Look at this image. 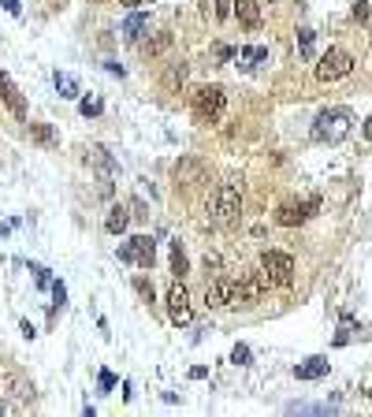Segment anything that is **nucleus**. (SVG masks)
Listing matches in <instances>:
<instances>
[{
    "instance_id": "nucleus-1",
    "label": "nucleus",
    "mask_w": 372,
    "mask_h": 417,
    "mask_svg": "<svg viewBox=\"0 0 372 417\" xmlns=\"http://www.w3.org/2000/svg\"><path fill=\"white\" fill-rule=\"evenodd\" d=\"M350 131H354V112L343 109V104H335V109H324V112L313 120V138H316V142H327V145L343 142Z\"/></svg>"
},
{
    "instance_id": "nucleus-2",
    "label": "nucleus",
    "mask_w": 372,
    "mask_h": 417,
    "mask_svg": "<svg viewBox=\"0 0 372 417\" xmlns=\"http://www.w3.org/2000/svg\"><path fill=\"white\" fill-rule=\"evenodd\" d=\"M224 109H227L224 86H198V90H194L190 112H194V120H198V123H216L224 116Z\"/></svg>"
},
{
    "instance_id": "nucleus-3",
    "label": "nucleus",
    "mask_w": 372,
    "mask_h": 417,
    "mask_svg": "<svg viewBox=\"0 0 372 417\" xmlns=\"http://www.w3.org/2000/svg\"><path fill=\"white\" fill-rule=\"evenodd\" d=\"M238 212H242V194H238L235 183H224L209 201V220L216 223V228H227V223L238 220Z\"/></svg>"
},
{
    "instance_id": "nucleus-4",
    "label": "nucleus",
    "mask_w": 372,
    "mask_h": 417,
    "mask_svg": "<svg viewBox=\"0 0 372 417\" xmlns=\"http://www.w3.org/2000/svg\"><path fill=\"white\" fill-rule=\"evenodd\" d=\"M205 306L220 309V306H246V294H242V280H231V276H220L205 287Z\"/></svg>"
},
{
    "instance_id": "nucleus-5",
    "label": "nucleus",
    "mask_w": 372,
    "mask_h": 417,
    "mask_svg": "<svg viewBox=\"0 0 372 417\" xmlns=\"http://www.w3.org/2000/svg\"><path fill=\"white\" fill-rule=\"evenodd\" d=\"M261 272H265L268 283L290 287L294 283V258L290 253H279V250H265L261 253Z\"/></svg>"
},
{
    "instance_id": "nucleus-6",
    "label": "nucleus",
    "mask_w": 372,
    "mask_h": 417,
    "mask_svg": "<svg viewBox=\"0 0 372 417\" xmlns=\"http://www.w3.org/2000/svg\"><path fill=\"white\" fill-rule=\"evenodd\" d=\"M354 56H350L346 49H327L324 56H320V63H316V79L320 82H339V79H346L350 71H354Z\"/></svg>"
},
{
    "instance_id": "nucleus-7",
    "label": "nucleus",
    "mask_w": 372,
    "mask_h": 417,
    "mask_svg": "<svg viewBox=\"0 0 372 417\" xmlns=\"http://www.w3.org/2000/svg\"><path fill=\"white\" fill-rule=\"evenodd\" d=\"M119 261L138 265V269H153V261H157V242H153L149 235H134L130 242L119 246Z\"/></svg>"
},
{
    "instance_id": "nucleus-8",
    "label": "nucleus",
    "mask_w": 372,
    "mask_h": 417,
    "mask_svg": "<svg viewBox=\"0 0 372 417\" xmlns=\"http://www.w3.org/2000/svg\"><path fill=\"white\" fill-rule=\"evenodd\" d=\"M316 205H320L316 198H309V201H283V205L276 209V223H279V228H298V223H305L316 212Z\"/></svg>"
},
{
    "instance_id": "nucleus-9",
    "label": "nucleus",
    "mask_w": 372,
    "mask_h": 417,
    "mask_svg": "<svg viewBox=\"0 0 372 417\" xmlns=\"http://www.w3.org/2000/svg\"><path fill=\"white\" fill-rule=\"evenodd\" d=\"M168 317L175 320L179 328H186L194 320V306H190V294H186V287L175 280L171 291H168Z\"/></svg>"
},
{
    "instance_id": "nucleus-10",
    "label": "nucleus",
    "mask_w": 372,
    "mask_h": 417,
    "mask_svg": "<svg viewBox=\"0 0 372 417\" xmlns=\"http://www.w3.org/2000/svg\"><path fill=\"white\" fill-rule=\"evenodd\" d=\"M0 101L12 109V116L26 120V101H23V93H19V86L12 82V74H8V71H0Z\"/></svg>"
},
{
    "instance_id": "nucleus-11",
    "label": "nucleus",
    "mask_w": 372,
    "mask_h": 417,
    "mask_svg": "<svg viewBox=\"0 0 372 417\" xmlns=\"http://www.w3.org/2000/svg\"><path fill=\"white\" fill-rule=\"evenodd\" d=\"M86 153H90L86 160H90L97 172H101V179H104V194H108V190H112V175H116V160L108 157V149H104V145H90Z\"/></svg>"
},
{
    "instance_id": "nucleus-12",
    "label": "nucleus",
    "mask_w": 372,
    "mask_h": 417,
    "mask_svg": "<svg viewBox=\"0 0 372 417\" xmlns=\"http://www.w3.org/2000/svg\"><path fill=\"white\" fill-rule=\"evenodd\" d=\"M231 15H238V23H242L246 30L261 26V4L257 0H231Z\"/></svg>"
},
{
    "instance_id": "nucleus-13",
    "label": "nucleus",
    "mask_w": 372,
    "mask_h": 417,
    "mask_svg": "<svg viewBox=\"0 0 372 417\" xmlns=\"http://www.w3.org/2000/svg\"><path fill=\"white\" fill-rule=\"evenodd\" d=\"M149 30V15L146 12H130L123 19V26H119V34H123L127 41H141V34Z\"/></svg>"
},
{
    "instance_id": "nucleus-14",
    "label": "nucleus",
    "mask_w": 372,
    "mask_h": 417,
    "mask_svg": "<svg viewBox=\"0 0 372 417\" xmlns=\"http://www.w3.org/2000/svg\"><path fill=\"white\" fill-rule=\"evenodd\" d=\"M52 86H56V93H60L63 101H75V97H79V93H82L79 79H75L71 71H56V74H52Z\"/></svg>"
},
{
    "instance_id": "nucleus-15",
    "label": "nucleus",
    "mask_w": 372,
    "mask_h": 417,
    "mask_svg": "<svg viewBox=\"0 0 372 417\" xmlns=\"http://www.w3.org/2000/svg\"><path fill=\"white\" fill-rule=\"evenodd\" d=\"M294 377H298V380H320V377H327V358H309V361H302V365H294Z\"/></svg>"
},
{
    "instance_id": "nucleus-16",
    "label": "nucleus",
    "mask_w": 372,
    "mask_h": 417,
    "mask_svg": "<svg viewBox=\"0 0 372 417\" xmlns=\"http://www.w3.org/2000/svg\"><path fill=\"white\" fill-rule=\"evenodd\" d=\"M339 406L332 402H290L287 406V414H335Z\"/></svg>"
},
{
    "instance_id": "nucleus-17",
    "label": "nucleus",
    "mask_w": 372,
    "mask_h": 417,
    "mask_svg": "<svg viewBox=\"0 0 372 417\" xmlns=\"http://www.w3.org/2000/svg\"><path fill=\"white\" fill-rule=\"evenodd\" d=\"M186 269H190V261H186V250H183V242H171V272H175V280H183Z\"/></svg>"
},
{
    "instance_id": "nucleus-18",
    "label": "nucleus",
    "mask_w": 372,
    "mask_h": 417,
    "mask_svg": "<svg viewBox=\"0 0 372 417\" xmlns=\"http://www.w3.org/2000/svg\"><path fill=\"white\" fill-rule=\"evenodd\" d=\"M354 331H357V320L343 313V320H339V336H335V347H346L350 339H354Z\"/></svg>"
},
{
    "instance_id": "nucleus-19",
    "label": "nucleus",
    "mask_w": 372,
    "mask_h": 417,
    "mask_svg": "<svg viewBox=\"0 0 372 417\" xmlns=\"http://www.w3.org/2000/svg\"><path fill=\"white\" fill-rule=\"evenodd\" d=\"M127 220H130V217H127V209H123V205H116V209H112V217H108V223H104L108 235H123V231H127Z\"/></svg>"
},
{
    "instance_id": "nucleus-20",
    "label": "nucleus",
    "mask_w": 372,
    "mask_h": 417,
    "mask_svg": "<svg viewBox=\"0 0 372 417\" xmlns=\"http://www.w3.org/2000/svg\"><path fill=\"white\" fill-rule=\"evenodd\" d=\"M238 56L246 60V63H242L246 71H254L257 63H265V60H268V49H261V45H254V49H242V52H238Z\"/></svg>"
},
{
    "instance_id": "nucleus-21",
    "label": "nucleus",
    "mask_w": 372,
    "mask_h": 417,
    "mask_svg": "<svg viewBox=\"0 0 372 417\" xmlns=\"http://www.w3.org/2000/svg\"><path fill=\"white\" fill-rule=\"evenodd\" d=\"M313 45H316V34H313L309 26H302L298 30V52H302L305 60H313Z\"/></svg>"
},
{
    "instance_id": "nucleus-22",
    "label": "nucleus",
    "mask_w": 372,
    "mask_h": 417,
    "mask_svg": "<svg viewBox=\"0 0 372 417\" xmlns=\"http://www.w3.org/2000/svg\"><path fill=\"white\" fill-rule=\"evenodd\" d=\"M79 112L86 116V120H90V116H101V112H104V101H101V97H82V101H79Z\"/></svg>"
},
{
    "instance_id": "nucleus-23",
    "label": "nucleus",
    "mask_w": 372,
    "mask_h": 417,
    "mask_svg": "<svg viewBox=\"0 0 372 417\" xmlns=\"http://www.w3.org/2000/svg\"><path fill=\"white\" fill-rule=\"evenodd\" d=\"M52 298H56V302H52V317H56L63 309V302H68V287H63L60 280H52Z\"/></svg>"
},
{
    "instance_id": "nucleus-24",
    "label": "nucleus",
    "mask_w": 372,
    "mask_h": 417,
    "mask_svg": "<svg viewBox=\"0 0 372 417\" xmlns=\"http://www.w3.org/2000/svg\"><path fill=\"white\" fill-rule=\"evenodd\" d=\"M183 79H186V68H183V63H175V68L168 71V79H164V86L175 90V86H183Z\"/></svg>"
},
{
    "instance_id": "nucleus-25",
    "label": "nucleus",
    "mask_w": 372,
    "mask_h": 417,
    "mask_svg": "<svg viewBox=\"0 0 372 417\" xmlns=\"http://www.w3.org/2000/svg\"><path fill=\"white\" fill-rule=\"evenodd\" d=\"M30 272H34V283L38 287H52V276H49L45 265H30Z\"/></svg>"
},
{
    "instance_id": "nucleus-26",
    "label": "nucleus",
    "mask_w": 372,
    "mask_h": 417,
    "mask_svg": "<svg viewBox=\"0 0 372 417\" xmlns=\"http://www.w3.org/2000/svg\"><path fill=\"white\" fill-rule=\"evenodd\" d=\"M212 15L220 19V23H224V19H231V0H212Z\"/></svg>"
},
{
    "instance_id": "nucleus-27",
    "label": "nucleus",
    "mask_w": 372,
    "mask_h": 417,
    "mask_svg": "<svg viewBox=\"0 0 372 417\" xmlns=\"http://www.w3.org/2000/svg\"><path fill=\"white\" fill-rule=\"evenodd\" d=\"M249 358H254V354H249L246 343H238V347L231 350V361H235V365H249Z\"/></svg>"
},
{
    "instance_id": "nucleus-28",
    "label": "nucleus",
    "mask_w": 372,
    "mask_h": 417,
    "mask_svg": "<svg viewBox=\"0 0 372 417\" xmlns=\"http://www.w3.org/2000/svg\"><path fill=\"white\" fill-rule=\"evenodd\" d=\"M97 388H101V391H112V388H116V372H112V369H101V377H97Z\"/></svg>"
},
{
    "instance_id": "nucleus-29",
    "label": "nucleus",
    "mask_w": 372,
    "mask_h": 417,
    "mask_svg": "<svg viewBox=\"0 0 372 417\" xmlns=\"http://www.w3.org/2000/svg\"><path fill=\"white\" fill-rule=\"evenodd\" d=\"M354 15H357L361 26H369V0H357V4H354Z\"/></svg>"
},
{
    "instance_id": "nucleus-30",
    "label": "nucleus",
    "mask_w": 372,
    "mask_h": 417,
    "mask_svg": "<svg viewBox=\"0 0 372 417\" xmlns=\"http://www.w3.org/2000/svg\"><path fill=\"white\" fill-rule=\"evenodd\" d=\"M134 291L146 298V302H153V283H149V280H134Z\"/></svg>"
},
{
    "instance_id": "nucleus-31",
    "label": "nucleus",
    "mask_w": 372,
    "mask_h": 417,
    "mask_svg": "<svg viewBox=\"0 0 372 417\" xmlns=\"http://www.w3.org/2000/svg\"><path fill=\"white\" fill-rule=\"evenodd\" d=\"M34 138H38L41 145H49L52 142V131H49V127H34Z\"/></svg>"
},
{
    "instance_id": "nucleus-32",
    "label": "nucleus",
    "mask_w": 372,
    "mask_h": 417,
    "mask_svg": "<svg viewBox=\"0 0 372 417\" xmlns=\"http://www.w3.org/2000/svg\"><path fill=\"white\" fill-rule=\"evenodd\" d=\"M4 12L8 15H23V4H19V0H4Z\"/></svg>"
},
{
    "instance_id": "nucleus-33",
    "label": "nucleus",
    "mask_w": 372,
    "mask_h": 417,
    "mask_svg": "<svg viewBox=\"0 0 372 417\" xmlns=\"http://www.w3.org/2000/svg\"><path fill=\"white\" fill-rule=\"evenodd\" d=\"M205 377H209V369H201V365L190 369V380H205Z\"/></svg>"
},
{
    "instance_id": "nucleus-34",
    "label": "nucleus",
    "mask_w": 372,
    "mask_h": 417,
    "mask_svg": "<svg viewBox=\"0 0 372 417\" xmlns=\"http://www.w3.org/2000/svg\"><path fill=\"white\" fill-rule=\"evenodd\" d=\"M15 223H0V239H8V231H12Z\"/></svg>"
},
{
    "instance_id": "nucleus-35",
    "label": "nucleus",
    "mask_w": 372,
    "mask_h": 417,
    "mask_svg": "<svg viewBox=\"0 0 372 417\" xmlns=\"http://www.w3.org/2000/svg\"><path fill=\"white\" fill-rule=\"evenodd\" d=\"M119 4H127V8H138V4H141V0H119Z\"/></svg>"
},
{
    "instance_id": "nucleus-36",
    "label": "nucleus",
    "mask_w": 372,
    "mask_h": 417,
    "mask_svg": "<svg viewBox=\"0 0 372 417\" xmlns=\"http://www.w3.org/2000/svg\"><path fill=\"white\" fill-rule=\"evenodd\" d=\"M0 414H8V406H4V402H0Z\"/></svg>"
},
{
    "instance_id": "nucleus-37",
    "label": "nucleus",
    "mask_w": 372,
    "mask_h": 417,
    "mask_svg": "<svg viewBox=\"0 0 372 417\" xmlns=\"http://www.w3.org/2000/svg\"><path fill=\"white\" fill-rule=\"evenodd\" d=\"M268 4H272V0H268Z\"/></svg>"
}]
</instances>
